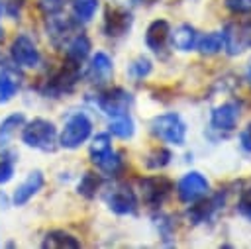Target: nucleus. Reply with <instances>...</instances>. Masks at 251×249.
<instances>
[{
  "mask_svg": "<svg viewBox=\"0 0 251 249\" xmlns=\"http://www.w3.org/2000/svg\"><path fill=\"white\" fill-rule=\"evenodd\" d=\"M78 80H80V65L75 63V61L65 59L63 67H61L51 78H47V82H45V86H43V94H45V96L59 98V96H63V94L73 92V88L76 86Z\"/></svg>",
  "mask_w": 251,
  "mask_h": 249,
  "instance_id": "423d86ee",
  "label": "nucleus"
},
{
  "mask_svg": "<svg viewBox=\"0 0 251 249\" xmlns=\"http://www.w3.org/2000/svg\"><path fill=\"white\" fill-rule=\"evenodd\" d=\"M20 88V80L14 75H0V104H6L16 96Z\"/></svg>",
  "mask_w": 251,
  "mask_h": 249,
  "instance_id": "c756f323",
  "label": "nucleus"
},
{
  "mask_svg": "<svg viewBox=\"0 0 251 249\" xmlns=\"http://www.w3.org/2000/svg\"><path fill=\"white\" fill-rule=\"evenodd\" d=\"M108 129H110L112 135H116V137H120V139H129V137H133V133H135V122H133V118H131L129 114L116 116V118H112Z\"/></svg>",
  "mask_w": 251,
  "mask_h": 249,
  "instance_id": "4be33fe9",
  "label": "nucleus"
},
{
  "mask_svg": "<svg viewBox=\"0 0 251 249\" xmlns=\"http://www.w3.org/2000/svg\"><path fill=\"white\" fill-rule=\"evenodd\" d=\"M67 2H69V0H37L39 10H41L45 16H57V14H61Z\"/></svg>",
  "mask_w": 251,
  "mask_h": 249,
  "instance_id": "2f4dec72",
  "label": "nucleus"
},
{
  "mask_svg": "<svg viewBox=\"0 0 251 249\" xmlns=\"http://www.w3.org/2000/svg\"><path fill=\"white\" fill-rule=\"evenodd\" d=\"M92 133V122L86 114L76 112L67 118L61 133H59V145L65 149H78Z\"/></svg>",
  "mask_w": 251,
  "mask_h": 249,
  "instance_id": "20e7f679",
  "label": "nucleus"
},
{
  "mask_svg": "<svg viewBox=\"0 0 251 249\" xmlns=\"http://www.w3.org/2000/svg\"><path fill=\"white\" fill-rule=\"evenodd\" d=\"M88 55H90V39L82 31H76L65 45V59L82 65Z\"/></svg>",
  "mask_w": 251,
  "mask_h": 249,
  "instance_id": "6ab92c4d",
  "label": "nucleus"
},
{
  "mask_svg": "<svg viewBox=\"0 0 251 249\" xmlns=\"http://www.w3.org/2000/svg\"><path fill=\"white\" fill-rule=\"evenodd\" d=\"M226 204V190H218L216 194L212 196H202L194 202V206H190L186 210V218L192 225H200V224H206L210 222Z\"/></svg>",
  "mask_w": 251,
  "mask_h": 249,
  "instance_id": "1a4fd4ad",
  "label": "nucleus"
},
{
  "mask_svg": "<svg viewBox=\"0 0 251 249\" xmlns=\"http://www.w3.org/2000/svg\"><path fill=\"white\" fill-rule=\"evenodd\" d=\"M173 159V153L167 147H153L145 157H143V165L149 171H161L165 169Z\"/></svg>",
  "mask_w": 251,
  "mask_h": 249,
  "instance_id": "5701e85b",
  "label": "nucleus"
},
{
  "mask_svg": "<svg viewBox=\"0 0 251 249\" xmlns=\"http://www.w3.org/2000/svg\"><path fill=\"white\" fill-rule=\"evenodd\" d=\"M10 57L18 67H24V69H35L41 63V53L35 41L25 33H20L14 37L10 45Z\"/></svg>",
  "mask_w": 251,
  "mask_h": 249,
  "instance_id": "9d476101",
  "label": "nucleus"
},
{
  "mask_svg": "<svg viewBox=\"0 0 251 249\" xmlns=\"http://www.w3.org/2000/svg\"><path fill=\"white\" fill-rule=\"evenodd\" d=\"M57 141H59V133L51 120L33 118L31 122L22 125V143L31 149L53 151Z\"/></svg>",
  "mask_w": 251,
  "mask_h": 249,
  "instance_id": "f257e3e1",
  "label": "nucleus"
},
{
  "mask_svg": "<svg viewBox=\"0 0 251 249\" xmlns=\"http://www.w3.org/2000/svg\"><path fill=\"white\" fill-rule=\"evenodd\" d=\"M151 71H153V63H151V59H147V57H143V55L135 57V59L127 65V69H126V73H127L133 80H143L145 76L151 75Z\"/></svg>",
  "mask_w": 251,
  "mask_h": 249,
  "instance_id": "cd10ccee",
  "label": "nucleus"
},
{
  "mask_svg": "<svg viewBox=\"0 0 251 249\" xmlns=\"http://www.w3.org/2000/svg\"><path fill=\"white\" fill-rule=\"evenodd\" d=\"M43 184H45L43 173H41V171H31V173L16 186V190H14V194H12L14 206H24V204H27V202L43 188Z\"/></svg>",
  "mask_w": 251,
  "mask_h": 249,
  "instance_id": "dca6fc26",
  "label": "nucleus"
},
{
  "mask_svg": "<svg viewBox=\"0 0 251 249\" xmlns=\"http://www.w3.org/2000/svg\"><path fill=\"white\" fill-rule=\"evenodd\" d=\"M241 116V104L231 100V102H224L216 108H212L210 114V125L216 131H233L237 127Z\"/></svg>",
  "mask_w": 251,
  "mask_h": 249,
  "instance_id": "4468645a",
  "label": "nucleus"
},
{
  "mask_svg": "<svg viewBox=\"0 0 251 249\" xmlns=\"http://www.w3.org/2000/svg\"><path fill=\"white\" fill-rule=\"evenodd\" d=\"M224 6L235 16L251 14V0H224Z\"/></svg>",
  "mask_w": 251,
  "mask_h": 249,
  "instance_id": "473e14b6",
  "label": "nucleus"
},
{
  "mask_svg": "<svg viewBox=\"0 0 251 249\" xmlns=\"http://www.w3.org/2000/svg\"><path fill=\"white\" fill-rule=\"evenodd\" d=\"M25 124V118H24V114H10L2 124H0V145H6L10 139H12V135L18 131V127H22Z\"/></svg>",
  "mask_w": 251,
  "mask_h": 249,
  "instance_id": "bb28decb",
  "label": "nucleus"
},
{
  "mask_svg": "<svg viewBox=\"0 0 251 249\" xmlns=\"http://www.w3.org/2000/svg\"><path fill=\"white\" fill-rule=\"evenodd\" d=\"M102 186V176L96 173H84L76 184V192L84 198H94Z\"/></svg>",
  "mask_w": 251,
  "mask_h": 249,
  "instance_id": "a878e982",
  "label": "nucleus"
},
{
  "mask_svg": "<svg viewBox=\"0 0 251 249\" xmlns=\"http://www.w3.org/2000/svg\"><path fill=\"white\" fill-rule=\"evenodd\" d=\"M106 206L118 216L137 214V196L127 184H116L104 194Z\"/></svg>",
  "mask_w": 251,
  "mask_h": 249,
  "instance_id": "9b49d317",
  "label": "nucleus"
},
{
  "mask_svg": "<svg viewBox=\"0 0 251 249\" xmlns=\"http://www.w3.org/2000/svg\"><path fill=\"white\" fill-rule=\"evenodd\" d=\"M116 2H120V4H141V2H145V4H153L155 0H116Z\"/></svg>",
  "mask_w": 251,
  "mask_h": 249,
  "instance_id": "e433bc0d",
  "label": "nucleus"
},
{
  "mask_svg": "<svg viewBox=\"0 0 251 249\" xmlns=\"http://www.w3.org/2000/svg\"><path fill=\"white\" fill-rule=\"evenodd\" d=\"M4 202H6V198H4V194H0V208H4Z\"/></svg>",
  "mask_w": 251,
  "mask_h": 249,
  "instance_id": "58836bf2",
  "label": "nucleus"
},
{
  "mask_svg": "<svg viewBox=\"0 0 251 249\" xmlns=\"http://www.w3.org/2000/svg\"><path fill=\"white\" fill-rule=\"evenodd\" d=\"M114 75V63L104 51H96L88 65V80L96 86L106 84Z\"/></svg>",
  "mask_w": 251,
  "mask_h": 249,
  "instance_id": "f3484780",
  "label": "nucleus"
},
{
  "mask_svg": "<svg viewBox=\"0 0 251 249\" xmlns=\"http://www.w3.org/2000/svg\"><path fill=\"white\" fill-rule=\"evenodd\" d=\"M133 25V16L127 8L110 6L104 12V33L108 37H124Z\"/></svg>",
  "mask_w": 251,
  "mask_h": 249,
  "instance_id": "ddd939ff",
  "label": "nucleus"
},
{
  "mask_svg": "<svg viewBox=\"0 0 251 249\" xmlns=\"http://www.w3.org/2000/svg\"><path fill=\"white\" fill-rule=\"evenodd\" d=\"M90 161L100 169L104 174H118L124 167L122 153L112 149V139L110 133H96L92 143H90Z\"/></svg>",
  "mask_w": 251,
  "mask_h": 249,
  "instance_id": "f03ea898",
  "label": "nucleus"
},
{
  "mask_svg": "<svg viewBox=\"0 0 251 249\" xmlns=\"http://www.w3.org/2000/svg\"><path fill=\"white\" fill-rule=\"evenodd\" d=\"M137 184L141 188L143 204L149 206V208H155V210L161 208L175 190V182L169 176H163V174L143 176V178L137 180Z\"/></svg>",
  "mask_w": 251,
  "mask_h": 249,
  "instance_id": "39448f33",
  "label": "nucleus"
},
{
  "mask_svg": "<svg viewBox=\"0 0 251 249\" xmlns=\"http://www.w3.org/2000/svg\"><path fill=\"white\" fill-rule=\"evenodd\" d=\"M16 173V165L14 159H2L0 161V184H6Z\"/></svg>",
  "mask_w": 251,
  "mask_h": 249,
  "instance_id": "72a5a7b5",
  "label": "nucleus"
},
{
  "mask_svg": "<svg viewBox=\"0 0 251 249\" xmlns=\"http://www.w3.org/2000/svg\"><path fill=\"white\" fill-rule=\"evenodd\" d=\"M49 18H51V22H49V25H47L49 39H51V43H53L57 49H63V47L69 43V39L76 33V31H75V25H73V22H69V20H57V18H53V16H49Z\"/></svg>",
  "mask_w": 251,
  "mask_h": 249,
  "instance_id": "a211bd4d",
  "label": "nucleus"
},
{
  "mask_svg": "<svg viewBox=\"0 0 251 249\" xmlns=\"http://www.w3.org/2000/svg\"><path fill=\"white\" fill-rule=\"evenodd\" d=\"M2 37H4V29H2V25H0V41H2Z\"/></svg>",
  "mask_w": 251,
  "mask_h": 249,
  "instance_id": "ea45409f",
  "label": "nucleus"
},
{
  "mask_svg": "<svg viewBox=\"0 0 251 249\" xmlns=\"http://www.w3.org/2000/svg\"><path fill=\"white\" fill-rule=\"evenodd\" d=\"M198 41V31L190 24H180L175 31L171 29V43L178 51H192Z\"/></svg>",
  "mask_w": 251,
  "mask_h": 249,
  "instance_id": "aec40b11",
  "label": "nucleus"
},
{
  "mask_svg": "<svg viewBox=\"0 0 251 249\" xmlns=\"http://www.w3.org/2000/svg\"><path fill=\"white\" fill-rule=\"evenodd\" d=\"M224 49L229 57H237L251 49V20H237L226 24L224 31Z\"/></svg>",
  "mask_w": 251,
  "mask_h": 249,
  "instance_id": "0eeeda50",
  "label": "nucleus"
},
{
  "mask_svg": "<svg viewBox=\"0 0 251 249\" xmlns=\"http://www.w3.org/2000/svg\"><path fill=\"white\" fill-rule=\"evenodd\" d=\"M208 190H210V182H208V178H206L202 173H198V171L186 173V174L178 180V184H176V196H178V200L184 202V204L196 202L198 198L206 196Z\"/></svg>",
  "mask_w": 251,
  "mask_h": 249,
  "instance_id": "f8f14e48",
  "label": "nucleus"
},
{
  "mask_svg": "<svg viewBox=\"0 0 251 249\" xmlns=\"http://www.w3.org/2000/svg\"><path fill=\"white\" fill-rule=\"evenodd\" d=\"M24 2L25 0H2V6H4V12L12 18H16L20 14V10L24 8Z\"/></svg>",
  "mask_w": 251,
  "mask_h": 249,
  "instance_id": "f704fd0d",
  "label": "nucleus"
},
{
  "mask_svg": "<svg viewBox=\"0 0 251 249\" xmlns=\"http://www.w3.org/2000/svg\"><path fill=\"white\" fill-rule=\"evenodd\" d=\"M239 143H241V149H243V151L251 153V122L241 129V133H239Z\"/></svg>",
  "mask_w": 251,
  "mask_h": 249,
  "instance_id": "c9c22d12",
  "label": "nucleus"
},
{
  "mask_svg": "<svg viewBox=\"0 0 251 249\" xmlns=\"http://www.w3.org/2000/svg\"><path fill=\"white\" fill-rule=\"evenodd\" d=\"M98 0H73V14L78 22H88L98 10Z\"/></svg>",
  "mask_w": 251,
  "mask_h": 249,
  "instance_id": "c85d7f7f",
  "label": "nucleus"
},
{
  "mask_svg": "<svg viewBox=\"0 0 251 249\" xmlns=\"http://www.w3.org/2000/svg\"><path fill=\"white\" fill-rule=\"evenodd\" d=\"M196 47L202 55H218L222 49H224V35L222 31H210V33H204L198 41H196Z\"/></svg>",
  "mask_w": 251,
  "mask_h": 249,
  "instance_id": "b1692460",
  "label": "nucleus"
},
{
  "mask_svg": "<svg viewBox=\"0 0 251 249\" xmlns=\"http://www.w3.org/2000/svg\"><path fill=\"white\" fill-rule=\"evenodd\" d=\"M235 210H237L245 220H249V222H251V186H245V188L239 192V198H237V206H235Z\"/></svg>",
  "mask_w": 251,
  "mask_h": 249,
  "instance_id": "7c9ffc66",
  "label": "nucleus"
},
{
  "mask_svg": "<svg viewBox=\"0 0 251 249\" xmlns=\"http://www.w3.org/2000/svg\"><path fill=\"white\" fill-rule=\"evenodd\" d=\"M245 78H247V82H249V86H251V61L247 63V69H245Z\"/></svg>",
  "mask_w": 251,
  "mask_h": 249,
  "instance_id": "4c0bfd02",
  "label": "nucleus"
},
{
  "mask_svg": "<svg viewBox=\"0 0 251 249\" xmlns=\"http://www.w3.org/2000/svg\"><path fill=\"white\" fill-rule=\"evenodd\" d=\"M131 104H133L131 92H127V90L122 88V86L108 88V90H104V92H100V94L96 96V106L100 108L102 114H106V116H110V118L129 114Z\"/></svg>",
  "mask_w": 251,
  "mask_h": 249,
  "instance_id": "6e6552de",
  "label": "nucleus"
},
{
  "mask_svg": "<svg viewBox=\"0 0 251 249\" xmlns=\"http://www.w3.org/2000/svg\"><path fill=\"white\" fill-rule=\"evenodd\" d=\"M41 245L45 249H78L80 247V241L73 233H67L63 229H53V231H49L43 237V243Z\"/></svg>",
  "mask_w": 251,
  "mask_h": 249,
  "instance_id": "412c9836",
  "label": "nucleus"
},
{
  "mask_svg": "<svg viewBox=\"0 0 251 249\" xmlns=\"http://www.w3.org/2000/svg\"><path fill=\"white\" fill-rule=\"evenodd\" d=\"M169 39H171V24L163 18L153 20L145 31V45L147 49H151L157 57L167 59V47H169Z\"/></svg>",
  "mask_w": 251,
  "mask_h": 249,
  "instance_id": "2eb2a0df",
  "label": "nucleus"
},
{
  "mask_svg": "<svg viewBox=\"0 0 251 249\" xmlns=\"http://www.w3.org/2000/svg\"><path fill=\"white\" fill-rule=\"evenodd\" d=\"M151 133L167 143L173 145H184L186 141V124L176 112H167L161 116H155L151 120Z\"/></svg>",
  "mask_w": 251,
  "mask_h": 249,
  "instance_id": "7ed1b4c3",
  "label": "nucleus"
},
{
  "mask_svg": "<svg viewBox=\"0 0 251 249\" xmlns=\"http://www.w3.org/2000/svg\"><path fill=\"white\" fill-rule=\"evenodd\" d=\"M153 224H155L163 243L165 245H173L175 243V222H173V218L169 214L159 212V214L153 216Z\"/></svg>",
  "mask_w": 251,
  "mask_h": 249,
  "instance_id": "393cba45",
  "label": "nucleus"
}]
</instances>
